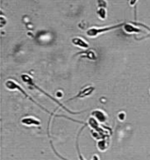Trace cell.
<instances>
[{
	"instance_id": "6da1fadb",
	"label": "cell",
	"mask_w": 150,
	"mask_h": 160,
	"mask_svg": "<svg viewBox=\"0 0 150 160\" xmlns=\"http://www.w3.org/2000/svg\"><path fill=\"white\" fill-rule=\"evenodd\" d=\"M21 78H22V80H23L25 83H27V85H30V86H33V87H34L35 89H37V90H39L40 92H41L43 94H45V95H46V96H47V97H49V98H50V99H51L52 100H53V101H55L56 103L58 104V105H59L60 107H61L62 108H64V109H65V110H67V111H68L69 113H74V112H71V111H70V110H68V109L66 108H65V107H64V106H63V105H61V104L60 103L59 101H57L56 99H55V98H53L51 95L48 94V93H47V92H44V91H42V90L41 89L40 87H38L37 85H35V84H34V83H33V79H32V78H31V77H29V76L27 75V74H24V75L21 76Z\"/></svg>"
},
{
	"instance_id": "7a4b0ae2",
	"label": "cell",
	"mask_w": 150,
	"mask_h": 160,
	"mask_svg": "<svg viewBox=\"0 0 150 160\" xmlns=\"http://www.w3.org/2000/svg\"><path fill=\"white\" fill-rule=\"evenodd\" d=\"M124 24H119V25H116V26H112V27H109V28H90L87 31V35L89 37H96L98 34L101 33H105L107 31H110L112 29H115L117 28H119L123 26Z\"/></svg>"
},
{
	"instance_id": "3957f363",
	"label": "cell",
	"mask_w": 150,
	"mask_h": 160,
	"mask_svg": "<svg viewBox=\"0 0 150 160\" xmlns=\"http://www.w3.org/2000/svg\"><path fill=\"white\" fill-rule=\"evenodd\" d=\"M5 86L7 87V89H9V90L18 89L19 91H20V92H22V93H23V94L25 95V96H26L27 98H28L30 100H32V101H33V103L36 104L38 107H40V108H42L43 110H46V109L44 108L43 107L40 106V105H39V104H38L36 101H34V100H33L32 98H30V97H29V95L27 94V92H24L23 89H22V88H21V87H20V86H19L18 84H16V83H15V81H12V80H8V81H6V83H5ZM46 111H47V110H46Z\"/></svg>"
},
{
	"instance_id": "277c9868",
	"label": "cell",
	"mask_w": 150,
	"mask_h": 160,
	"mask_svg": "<svg viewBox=\"0 0 150 160\" xmlns=\"http://www.w3.org/2000/svg\"><path fill=\"white\" fill-rule=\"evenodd\" d=\"M94 90H95V88H94L93 86H89L87 88H85V89H83L82 91H80L79 93L76 95L75 97L72 98L71 99H75V98H84V97H87V96H89L90 94H91L93 92Z\"/></svg>"
},
{
	"instance_id": "5b68a950",
	"label": "cell",
	"mask_w": 150,
	"mask_h": 160,
	"mask_svg": "<svg viewBox=\"0 0 150 160\" xmlns=\"http://www.w3.org/2000/svg\"><path fill=\"white\" fill-rule=\"evenodd\" d=\"M72 43L77 46V47L83 48H89V44L85 42L84 39L80 37H75L72 39Z\"/></svg>"
},
{
	"instance_id": "8992f818",
	"label": "cell",
	"mask_w": 150,
	"mask_h": 160,
	"mask_svg": "<svg viewBox=\"0 0 150 160\" xmlns=\"http://www.w3.org/2000/svg\"><path fill=\"white\" fill-rule=\"evenodd\" d=\"M21 122L23 123L24 125H27V126H31V125H36L39 126L41 124V122L35 119L33 117H26L21 120Z\"/></svg>"
},
{
	"instance_id": "52a82bcc",
	"label": "cell",
	"mask_w": 150,
	"mask_h": 160,
	"mask_svg": "<svg viewBox=\"0 0 150 160\" xmlns=\"http://www.w3.org/2000/svg\"><path fill=\"white\" fill-rule=\"evenodd\" d=\"M124 29H125V31L127 32V33H138V32H140V29L136 28H134L133 26H131V25H129V24H125L124 25Z\"/></svg>"
},
{
	"instance_id": "ba28073f",
	"label": "cell",
	"mask_w": 150,
	"mask_h": 160,
	"mask_svg": "<svg viewBox=\"0 0 150 160\" xmlns=\"http://www.w3.org/2000/svg\"><path fill=\"white\" fill-rule=\"evenodd\" d=\"M98 13H99V16L100 19H105V17H106V11L104 9V8H101V9L99 10Z\"/></svg>"
},
{
	"instance_id": "9c48e42d",
	"label": "cell",
	"mask_w": 150,
	"mask_h": 160,
	"mask_svg": "<svg viewBox=\"0 0 150 160\" xmlns=\"http://www.w3.org/2000/svg\"><path fill=\"white\" fill-rule=\"evenodd\" d=\"M136 1H137V0H131V1H130V4H131L132 5H133L134 4H135Z\"/></svg>"
}]
</instances>
